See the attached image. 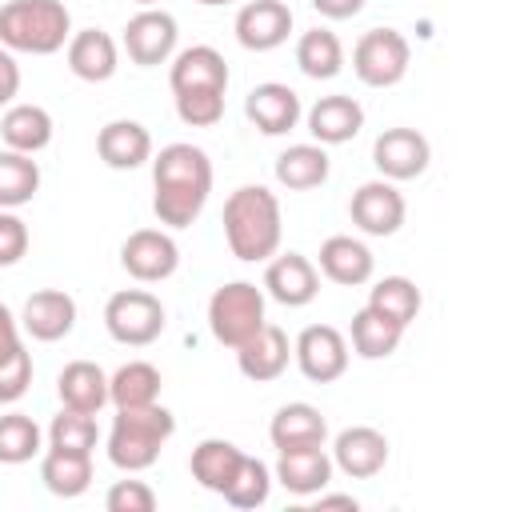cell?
I'll return each mask as SVG.
<instances>
[{"instance_id":"6da1fadb","label":"cell","mask_w":512,"mask_h":512,"mask_svg":"<svg viewBox=\"0 0 512 512\" xmlns=\"http://www.w3.org/2000/svg\"><path fill=\"white\" fill-rule=\"evenodd\" d=\"M152 212L168 228H188L212 192V160L196 144H164L152 156Z\"/></svg>"},{"instance_id":"7a4b0ae2","label":"cell","mask_w":512,"mask_h":512,"mask_svg":"<svg viewBox=\"0 0 512 512\" xmlns=\"http://www.w3.org/2000/svg\"><path fill=\"white\" fill-rule=\"evenodd\" d=\"M284 220H280V200L264 184H240L224 200V240L236 260H268L280 252Z\"/></svg>"},{"instance_id":"3957f363","label":"cell","mask_w":512,"mask_h":512,"mask_svg":"<svg viewBox=\"0 0 512 512\" xmlns=\"http://www.w3.org/2000/svg\"><path fill=\"white\" fill-rule=\"evenodd\" d=\"M176 416L156 400L140 408H116L108 428V460L120 472H144L160 460V448L172 440Z\"/></svg>"},{"instance_id":"277c9868","label":"cell","mask_w":512,"mask_h":512,"mask_svg":"<svg viewBox=\"0 0 512 512\" xmlns=\"http://www.w3.org/2000/svg\"><path fill=\"white\" fill-rule=\"evenodd\" d=\"M72 16L64 0H8L0 4V44L8 52L52 56L68 44Z\"/></svg>"},{"instance_id":"5b68a950","label":"cell","mask_w":512,"mask_h":512,"mask_svg":"<svg viewBox=\"0 0 512 512\" xmlns=\"http://www.w3.org/2000/svg\"><path fill=\"white\" fill-rule=\"evenodd\" d=\"M208 328L224 348H240L264 328V288L252 280H228L208 296Z\"/></svg>"},{"instance_id":"8992f818","label":"cell","mask_w":512,"mask_h":512,"mask_svg":"<svg viewBox=\"0 0 512 512\" xmlns=\"http://www.w3.org/2000/svg\"><path fill=\"white\" fill-rule=\"evenodd\" d=\"M168 324V312L160 304V296L144 292V288H120L108 296L104 304V328L116 344H128V348H144L152 344Z\"/></svg>"},{"instance_id":"52a82bcc","label":"cell","mask_w":512,"mask_h":512,"mask_svg":"<svg viewBox=\"0 0 512 512\" xmlns=\"http://www.w3.org/2000/svg\"><path fill=\"white\" fill-rule=\"evenodd\" d=\"M408 36L396 28H368L356 48H352V72L360 76V84L368 88H392L408 76Z\"/></svg>"},{"instance_id":"ba28073f","label":"cell","mask_w":512,"mask_h":512,"mask_svg":"<svg viewBox=\"0 0 512 512\" xmlns=\"http://www.w3.org/2000/svg\"><path fill=\"white\" fill-rule=\"evenodd\" d=\"M292 360L312 384H332L348 372V340L332 324H308L292 340Z\"/></svg>"},{"instance_id":"9c48e42d","label":"cell","mask_w":512,"mask_h":512,"mask_svg":"<svg viewBox=\"0 0 512 512\" xmlns=\"http://www.w3.org/2000/svg\"><path fill=\"white\" fill-rule=\"evenodd\" d=\"M120 268L140 284H160L180 268V248L164 228H136L120 244Z\"/></svg>"},{"instance_id":"30bf717a","label":"cell","mask_w":512,"mask_h":512,"mask_svg":"<svg viewBox=\"0 0 512 512\" xmlns=\"http://www.w3.org/2000/svg\"><path fill=\"white\" fill-rule=\"evenodd\" d=\"M176 16L164 12V8H144L136 12L128 24H124V52L132 64L140 68H156V64H168L172 52H176Z\"/></svg>"},{"instance_id":"8fae6325","label":"cell","mask_w":512,"mask_h":512,"mask_svg":"<svg viewBox=\"0 0 512 512\" xmlns=\"http://www.w3.org/2000/svg\"><path fill=\"white\" fill-rule=\"evenodd\" d=\"M404 212H408V204H404L400 188H396L392 180H384V176L360 184V188L352 192V200H348L352 224H356L360 232H368V236H392V232H400Z\"/></svg>"},{"instance_id":"7c38bea8","label":"cell","mask_w":512,"mask_h":512,"mask_svg":"<svg viewBox=\"0 0 512 512\" xmlns=\"http://www.w3.org/2000/svg\"><path fill=\"white\" fill-rule=\"evenodd\" d=\"M432 160L428 136L416 128H384L372 144V164L384 180H416Z\"/></svg>"},{"instance_id":"4fadbf2b","label":"cell","mask_w":512,"mask_h":512,"mask_svg":"<svg viewBox=\"0 0 512 512\" xmlns=\"http://www.w3.org/2000/svg\"><path fill=\"white\" fill-rule=\"evenodd\" d=\"M264 292L284 308H304L320 292V268L300 252H276L264 268Z\"/></svg>"},{"instance_id":"5bb4252c","label":"cell","mask_w":512,"mask_h":512,"mask_svg":"<svg viewBox=\"0 0 512 512\" xmlns=\"http://www.w3.org/2000/svg\"><path fill=\"white\" fill-rule=\"evenodd\" d=\"M388 464V436L372 424H352L344 432H336L332 440V468H340L352 480H368L376 472H384Z\"/></svg>"},{"instance_id":"9a60e30c","label":"cell","mask_w":512,"mask_h":512,"mask_svg":"<svg viewBox=\"0 0 512 512\" xmlns=\"http://www.w3.org/2000/svg\"><path fill=\"white\" fill-rule=\"evenodd\" d=\"M236 40L248 52H272L288 40L292 32V8L284 0H248L236 12Z\"/></svg>"},{"instance_id":"2e32d148","label":"cell","mask_w":512,"mask_h":512,"mask_svg":"<svg viewBox=\"0 0 512 512\" xmlns=\"http://www.w3.org/2000/svg\"><path fill=\"white\" fill-rule=\"evenodd\" d=\"M20 328L32 336V340H64L72 328H76V300L64 292V288H40L24 300V312H20Z\"/></svg>"},{"instance_id":"e0dca14e","label":"cell","mask_w":512,"mask_h":512,"mask_svg":"<svg viewBox=\"0 0 512 512\" xmlns=\"http://www.w3.org/2000/svg\"><path fill=\"white\" fill-rule=\"evenodd\" d=\"M300 96L288 88V84H276V80H268V84H256L252 92H248V100H244V116L264 132V136H284V132H292L296 124H300Z\"/></svg>"},{"instance_id":"ac0fdd59","label":"cell","mask_w":512,"mask_h":512,"mask_svg":"<svg viewBox=\"0 0 512 512\" xmlns=\"http://www.w3.org/2000/svg\"><path fill=\"white\" fill-rule=\"evenodd\" d=\"M96 156L116 172H132L152 160V132L140 120H108L96 132Z\"/></svg>"},{"instance_id":"d6986e66","label":"cell","mask_w":512,"mask_h":512,"mask_svg":"<svg viewBox=\"0 0 512 512\" xmlns=\"http://www.w3.org/2000/svg\"><path fill=\"white\" fill-rule=\"evenodd\" d=\"M288 360H292L288 332L276 328V324H268V320H264V328H260L256 336H248V340L236 348V368H240L248 380H256V384L276 380V376L288 368Z\"/></svg>"},{"instance_id":"ffe728a7","label":"cell","mask_w":512,"mask_h":512,"mask_svg":"<svg viewBox=\"0 0 512 512\" xmlns=\"http://www.w3.org/2000/svg\"><path fill=\"white\" fill-rule=\"evenodd\" d=\"M268 440L276 452H288V448H316L328 440V420L316 404H304V400H292L284 408H276L272 424H268Z\"/></svg>"},{"instance_id":"44dd1931","label":"cell","mask_w":512,"mask_h":512,"mask_svg":"<svg viewBox=\"0 0 512 512\" xmlns=\"http://www.w3.org/2000/svg\"><path fill=\"white\" fill-rule=\"evenodd\" d=\"M272 480H280L292 496H316V492H324L328 480H332V456L324 452V444L276 452V472H272Z\"/></svg>"},{"instance_id":"7402d4cb","label":"cell","mask_w":512,"mask_h":512,"mask_svg":"<svg viewBox=\"0 0 512 512\" xmlns=\"http://www.w3.org/2000/svg\"><path fill=\"white\" fill-rule=\"evenodd\" d=\"M68 68L72 76L88 80V84H104L116 76L120 68V52H116V40L100 28H80L68 36Z\"/></svg>"},{"instance_id":"603a6c76","label":"cell","mask_w":512,"mask_h":512,"mask_svg":"<svg viewBox=\"0 0 512 512\" xmlns=\"http://www.w3.org/2000/svg\"><path fill=\"white\" fill-rule=\"evenodd\" d=\"M372 268H376V256L356 236H328L320 244V276H328L332 284L360 288L372 280Z\"/></svg>"},{"instance_id":"cb8c5ba5","label":"cell","mask_w":512,"mask_h":512,"mask_svg":"<svg viewBox=\"0 0 512 512\" xmlns=\"http://www.w3.org/2000/svg\"><path fill=\"white\" fill-rule=\"evenodd\" d=\"M168 84H172V92H188V88L228 92V64L212 44H192V48L176 52V60L168 68Z\"/></svg>"},{"instance_id":"d4e9b609","label":"cell","mask_w":512,"mask_h":512,"mask_svg":"<svg viewBox=\"0 0 512 512\" xmlns=\"http://www.w3.org/2000/svg\"><path fill=\"white\" fill-rule=\"evenodd\" d=\"M52 128H56L52 124V112L40 108V104H8L4 116H0V140H4V148L28 152V156H36V152H44L52 144Z\"/></svg>"},{"instance_id":"484cf974","label":"cell","mask_w":512,"mask_h":512,"mask_svg":"<svg viewBox=\"0 0 512 512\" xmlns=\"http://www.w3.org/2000/svg\"><path fill=\"white\" fill-rule=\"evenodd\" d=\"M56 392H60V404L64 408H76V412H100L108 404V372L92 360H72L60 368L56 376Z\"/></svg>"},{"instance_id":"4316f807","label":"cell","mask_w":512,"mask_h":512,"mask_svg":"<svg viewBox=\"0 0 512 512\" xmlns=\"http://www.w3.org/2000/svg\"><path fill=\"white\" fill-rule=\"evenodd\" d=\"M364 128V108L352 96H320L308 108V132L316 144H348Z\"/></svg>"},{"instance_id":"83f0119b","label":"cell","mask_w":512,"mask_h":512,"mask_svg":"<svg viewBox=\"0 0 512 512\" xmlns=\"http://www.w3.org/2000/svg\"><path fill=\"white\" fill-rule=\"evenodd\" d=\"M240 460H244V452H240L232 440L208 436V440H200V444L192 448L188 468H192V480H196L200 488H208V492H224V488L232 484Z\"/></svg>"},{"instance_id":"f1b7e54d","label":"cell","mask_w":512,"mask_h":512,"mask_svg":"<svg viewBox=\"0 0 512 512\" xmlns=\"http://www.w3.org/2000/svg\"><path fill=\"white\" fill-rule=\"evenodd\" d=\"M40 480L52 496L60 500H76L88 492L92 484V456L88 452H60V448H48L40 456Z\"/></svg>"},{"instance_id":"f546056e","label":"cell","mask_w":512,"mask_h":512,"mask_svg":"<svg viewBox=\"0 0 512 512\" xmlns=\"http://www.w3.org/2000/svg\"><path fill=\"white\" fill-rule=\"evenodd\" d=\"M160 368L148 360H128L108 376V404L116 408H140V404H156L160 400Z\"/></svg>"},{"instance_id":"4dcf8cb0","label":"cell","mask_w":512,"mask_h":512,"mask_svg":"<svg viewBox=\"0 0 512 512\" xmlns=\"http://www.w3.org/2000/svg\"><path fill=\"white\" fill-rule=\"evenodd\" d=\"M328 152L324 144H292L276 156V180L292 192H308V188H320L328 180Z\"/></svg>"},{"instance_id":"1f68e13d","label":"cell","mask_w":512,"mask_h":512,"mask_svg":"<svg viewBox=\"0 0 512 512\" xmlns=\"http://www.w3.org/2000/svg\"><path fill=\"white\" fill-rule=\"evenodd\" d=\"M420 304H424V296H420L416 280H408V276H384L368 288V308L400 328H408L420 316Z\"/></svg>"},{"instance_id":"d6a6232c","label":"cell","mask_w":512,"mask_h":512,"mask_svg":"<svg viewBox=\"0 0 512 512\" xmlns=\"http://www.w3.org/2000/svg\"><path fill=\"white\" fill-rule=\"evenodd\" d=\"M348 336H352V352H356V356H364V360H384V356H392V352L400 348L404 328L392 324V320H384L380 312H372V308L364 304L360 312H352Z\"/></svg>"},{"instance_id":"836d02e7","label":"cell","mask_w":512,"mask_h":512,"mask_svg":"<svg viewBox=\"0 0 512 512\" xmlns=\"http://www.w3.org/2000/svg\"><path fill=\"white\" fill-rule=\"evenodd\" d=\"M296 64L312 80H332L344 68V44H340V36L328 32V28H308L296 40Z\"/></svg>"},{"instance_id":"e575fe53","label":"cell","mask_w":512,"mask_h":512,"mask_svg":"<svg viewBox=\"0 0 512 512\" xmlns=\"http://www.w3.org/2000/svg\"><path fill=\"white\" fill-rule=\"evenodd\" d=\"M40 192V164L28 152H0V208H24Z\"/></svg>"},{"instance_id":"d590c367","label":"cell","mask_w":512,"mask_h":512,"mask_svg":"<svg viewBox=\"0 0 512 512\" xmlns=\"http://www.w3.org/2000/svg\"><path fill=\"white\" fill-rule=\"evenodd\" d=\"M40 424L28 412H4L0 416V464H28L40 456Z\"/></svg>"},{"instance_id":"8d00e7d4","label":"cell","mask_w":512,"mask_h":512,"mask_svg":"<svg viewBox=\"0 0 512 512\" xmlns=\"http://www.w3.org/2000/svg\"><path fill=\"white\" fill-rule=\"evenodd\" d=\"M96 440H100V428H96V416H92V412L60 408V416H52V424H48V448H60V452H88V456H92Z\"/></svg>"},{"instance_id":"74e56055","label":"cell","mask_w":512,"mask_h":512,"mask_svg":"<svg viewBox=\"0 0 512 512\" xmlns=\"http://www.w3.org/2000/svg\"><path fill=\"white\" fill-rule=\"evenodd\" d=\"M268 492H272V468H268L264 460H256V456L244 452V460H240L232 484H228L220 496H224L232 508H260V504L268 500Z\"/></svg>"},{"instance_id":"f35d334b","label":"cell","mask_w":512,"mask_h":512,"mask_svg":"<svg viewBox=\"0 0 512 512\" xmlns=\"http://www.w3.org/2000/svg\"><path fill=\"white\" fill-rule=\"evenodd\" d=\"M176 96V116L188 128H212L224 116V92L216 88H188V92H172Z\"/></svg>"},{"instance_id":"ab89813d","label":"cell","mask_w":512,"mask_h":512,"mask_svg":"<svg viewBox=\"0 0 512 512\" xmlns=\"http://www.w3.org/2000/svg\"><path fill=\"white\" fill-rule=\"evenodd\" d=\"M32 388V352L20 344L12 356L0 360V404H16Z\"/></svg>"},{"instance_id":"60d3db41","label":"cell","mask_w":512,"mask_h":512,"mask_svg":"<svg viewBox=\"0 0 512 512\" xmlns=\"http://www.w3.org/2000/svg\"><path fill=\"white\" fill-rule=\"evenodd\" d=\"M104 508L108 512H152L156 508V492L144 480H116L104 492Z\"/></svg>"},{"instance_id":"b9f144b4","label":"cell","mask_w":512,"mask_h":512,"mask_svg":"<svg viewBox=\"0 0 512 512\" xmlns=\"http://www.w3.org/2000/svg\"><path fill=\"white\" fill-rule=\"evenodd\" d=\"M28 224L12 212V208H0V268H12L24 260L28 252Z\"/></svg>"},{"instance_id":"7bdbcfd3","label":"cell","mask_w":512,"mask_h":512,"mask_svg":"<svg viewBox=\"0 0 512 512\" xmlns=\"http://www.w3.org/2000/svg\"><path fill=\"white\" fill-rule=\"evenodd\" d=\"M20 92V64L12 60V52L0 44V108H8Z\"/></svg>"},{"instance_id":"ee69618b","label":"cell","mask_w":512,"mask_h":512,"mask_svg":"<svg viewBox=\"0 0 512 512\" xmlns=\"http://www.w3.org/2000/svg\"><path fill=\"white\" fill-rule=\"evenodd\" d=\"M16 348H20V320L12 316L8 304H0V360L12 356Z\"/></svg>"},{"instance_id":"f6af8a7d","label":"cell","mask_w":512,"mask_h":512,"mask_svg":"<svg viewBox=\"0 0 512 512\" xmlns=\"http://www.w3.org/2000/svg\"><path fill=\"white\" fill-rule=\"evenodd\" d=\"M364 4H368V0H312V8H316L320 16H328V20H348V16H356Z\"/></svg>"},{"instance_id":"bcb514c9","label":"cell","mask_w":512,"mask_h":512,"mask_svg":"<svg viewBox=\"0 0 512 512\" xmlns=\"http://www.w3.org/2000/svg\"><path fill=\"white\" fill-rule=\"evenodd\" d=\"M316 508H320V512H324V508H348V512H356L360 500H356V496H340V492H328V496L316 492Z\"/></svg>"},{"instance_id":"7dc6e473","label":"cell","mask_w":512,"mask_h":512,"mask_svg":"<svg viewBox=\"0 0 512 512\" xmlns=\"http://www.w3.org/2000/svg\"><path fill=\"white\" fill-rule=\"evenodd\" d=\"M196 4H204V8H216V4H232V0H196Z\"/></svg>"},{"instance_id":"c3c4849f","label":"cell","mask_w":512,"mask_h":512,"mask_svg":"<svg viewBox=\"0 0 512 512\" xmlns=\"http://www.w3.org/2000/svg\"><path fill=\"white\" fill-rule=\"evenodd\" d=\"M132 4H144V8H152V4H160V0H132Z\"/></svg>"}]
</instances>
